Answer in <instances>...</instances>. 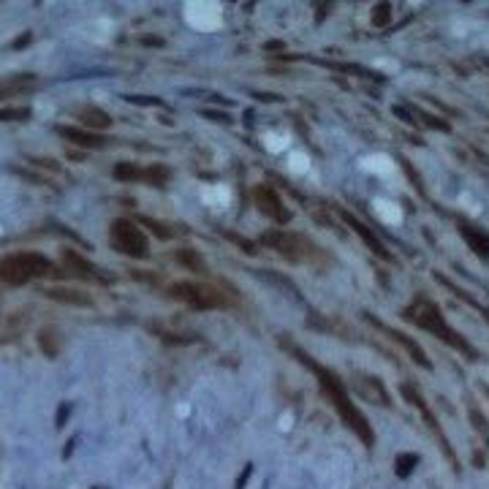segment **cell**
<instances>
[{
    "label": "cell",
    "instance_id": "1",
    "mask_svg": "<svg viewBox=\"0 0 489 489\" xmlns=\"http://www.w3.org/2000/svg\"><path fill=\"white\" fill-rule=\"evenodd\" d=\"M288 346V351L302 362V365L310 367V372L315 375V381H318V386H321V394H324L326 400L332 403V408L337 410V416H340V422L346 424L362 443H365L367 448H372L375 446V432H372V427H370V422L365 419V413L359 410V408L353 405V400L348 397V386L332 372V370H326L321 362H315L310 353H305L302 348H296V346H291V343H285Z\"/></svg>",
    "mask_w": 489,
    "mask_h": 489
},
{
    "label": "cell",
    "instance_id": "2",
    "mask_svg": "<svg viewBox=\"0 0 489 489\" xmlns=\"http://www.w3.org/2000/svg\"><path fill=\"white\" fill-rule=\"evenodd\" d=\"M403 315H405L408 321H413L419 329H424L427 334L438 337L441 343L457 348V351L465 353L468 359H476V351L470 348V343L459 334V332H454V329L448 326L446 315L441 313V307L435 305V302H429V299H416L413 305H408L405 310H403Z\"/></svg>",
    "mask_w": 489,
    "mask_h": 489
},
{
    "label": "cell",
    "instance_id": "3",
    "mask_svg": "<svg viewBox=\"0 0 489 489\" xmlns=\"http://www.w3.org/2000/svg\"><path fill=\"white\" fill-rule=\"evenodd\" d=\"M55 275H58V266L44 253L22 250V253H11V256L0 259V283L3 285H25L39 278H55Z\"/></svg>",
    "mask_w": 489,
    "mask_h": 489
},
{
    "label": "cell",
    "instance_id": "4",
    "mask_svg": "<svg viewBox=\"0 0 489 489\" xmlns=\"http://www.w3.org/2000/svg\"><path fill=\"white\" fill-rule=\"evenodd\" d=\"M261 244L285 256L294 264H321L326 259V253L321 247H315L310 240H305L302 234H294V231H264L261 234Z\"/></svg>",
    "mask_w": 489,
    "mask_h": 489
},
{
    "label": "cell",
    "instance_id": "5",
    "mask_svg": "<svg viewBox=\"0 0 489 489\" xmlns=\"http://www.w3.org/2000/svg\"><path fill=\"white\" fill-rule=\"evenodd\" d=\"M166 294L183 305L193 307V310H223V307H231V296L223 294L221 288L209 283H202V280H180V283H171L166 288Z\"/></svg>",
    "mask_w": 489,
    "mask_h": 489
},
{
    "label": "cell",
    "instance_id": "6",
    "mask_svg": "<svg viewBox=\"0 0 489 489\" xmlns=\"http://www.w3.org/2000/svg\"><path fill=\"white\" fill-rule=\"evenodd\" d=\"M109 242L115 250H120L122 256L131 259H144L150 253V240L142 231V226L128 221V218H117L109 226Z\"/></svg>",
    "mask_w": 489,
    "mask_h": 489
},
{
    "label": "cell",
    "instance_id": "7",
    "mask_svg": "<svg viewBox=\"0 0 489 489\" xmlns=\"http://www.w3.org/2000/svg\"><path fill=\"white\" fill-rule=\"evenodd\" d=\"M400 391H403V397H405L408 403H410V405H413L416 410H419V413H422L424 424H427L429 432L435 435V441L441 443L443 454L448 457V462H451V465H457V459H454V451H451V446H448V441H446V435H443V429H441V422H438V419H435V413L429 410V405L424 403V397L419 394V389H413L410 384H403V386H400Z\"/></svg>",
    "mask_w": 489,
    "mask_h": 489
},
{
    "label": "cell",
    "instance_id": "8",
    "mask_svg": "<svg viewBox=\"0 0 489 489\" xmlns=\"http://www.w3.org/2000/svg\"><path fill=\"white\" fill-rule=\"evenodd\" d=\"M253 202H256V207H259V212L266 215L269 221H275V223H285V221H291L288 207L283 204L280 193H278L272 185H256V188H253Z\"/></svg>",
    "mask_w": 489,
    "mask_h": 489
},
{
    "label": "cell",
    "instance_id": "9",
    "mask_svg": "<svg viewBox=\"0 0 489 489\" xmlns=\"http://www.w3.org/2000/svg\"><path fill=\"white\" fill-rule=\"evenodd\" d=\"M351 386L356 389L365 400L370 403H375V405H384L389 408L391 405V400H389V391L386 386L375 378V375H367V372H353V378H351Z\"/></svg>",
    "mask_w": 489,
    "mask_h": 489
},
{
    "label": "cell",
    "instance_id": "10",
    "mask_svg": "<svg viewBox=\"0 0 489 489\" xmlns=\"http://www.w3.org/2000/svg\"><path fill=\"white\" fill-rule=\"evenodd\" d=\"M65 142L77 144V147H84V150H103L106 147V139L96 131H87V128H77V125H58L55 128Z\"/></svg>",
    "mask_w": 489,
    "mask_h": 489
},
{
    "label": "cell",
    "instance_id": "11",
    "mask_svg": "<svg viewBox=\"0 0 489 489\" xmlns=\"http://www.w3.org/2000/svg\"><path fill=\"white\" fill-rule=\"evenodd\" d=\"M63 256V266L71 272V275H79L82 280H96V283H106V278H103L101 272L96 269V266L90 264L84 256H79V253H74V250H63L60 253Z\"/></svg>",
    "mask_w": 489,
    "mask_h": 489
},
{
    "label": "cell",
    "instance_id": "12",
    "mask_svg": "<svg viewBox=\"0 0 489 489\" xmlns=\"http://www.w3.org/2000/svg\"><path fill=\"white\" fill-rule=\"evenodd\" d=\"M367 318H370L372 324L378 326V329H381L384 334H389L391 340H397L400 346L405 348L408 353H410V359H416V365H419V367H424V370H429V367H432V365H429V359H427V353H424L422 348L416 346V343H413L410 337H405V334H403V332H397V329H389V326H384V324H381V321H378V318H372V315H367Z\"/></svg>",
    "mask_w": 489,
    "mask_h": 489
},
{
    "label": "cell",
    "instance_id": "13",
    "mask_svg": "<svg viewBox=\"0 0 489 489\" xmlns=\"http://www.w3.org/2000/svg\"><path fill=\"white\" fill-rule=\"evenodd\" d=\"M340 218H343V221H346V223L351 226V228H353V231H356L359 237H362V242H365L367 247H370V250L375 253V256H381V259H386V261L391 259V256H389V250L384 247V242H381V240L375 237V231H372V228H367L362 221H356V218H353L351 212H340Z\"/></svg>",
    "mask_w": 489,
    "mask_h": 489
},
{
    "label": "cell",
    "instance_id": "14",
    "mask_svg": "<svg viewBox=\"0 0 489 489\" xmlns=\"http://www.w3.org/2000/svg\"><path fill=\"white\" fill-rule=\"evenodd\" d=\"M459 228V234H462V240L468 242V247L473 253H478L481 259H489V234L487 231H481V228H476V226H468V223H457Z\"/></svg>",
    "mask_w": 489,
    "mask_h": 489
},
{
    "label": "cell",
    "instance_id": "15",
    "mask_svg": "<svg viewBox=\"0 0 489 489\" xmlns=\"http://www.w3.org/2000/svg\"><path fill=\"white\" fill-rule=\"evenodd\" d=\"M33 87H36V77H33V74L0 79V101H8V98H17L22 93H30Z\"/></svg>",
    "mask_w": 489,
    "mask_h": 489
},
{
    "label": "cell",
    "instance_id": "16",
    "mask_svg": "<svg viewBox=\"0 0 489 489\" xmlns=\"http://www.w3.org/2000/svg\"><path fill=\"white\" fill-rule=\"evenodd\" d=\"M77 120L90 131H106V128H112V117L103 112V109H98V106H82V109H77Z\"/></svg>",
    "mask_w": 489,
    "mask_h": 489
},
{
    "label": "cell",
    "instance_id": "17",
    "mask_svg": "<svg viewBox=\"0 0 489 489\" xmlns=\"http://www.w3.org/2000/svg\"><path fill=\"white\" fill-rule=\"evenodd\" d=\"M44 296L60 302V305H74V307H90L93 299L82 291H74V288H44Z\"/></svg>",
    "mask_w": 489,
    "mask_h": 489
},
{
    "label": "cell",
    "instance_id": "18",
    "mask_svg": "<svg viewBox=\"0 0 489 489\" xmlns=\"http://www.w3.org/2000/svg\"><path fill=\"white\" fill-rule=\"evenodd\" d=\"M60 332L55 329V326H44L39 332V348L44 356H49V359H55L58 353H60Z\"/></svg>",
    "mask_w": 489,
    "mask_h": 489
},
{
    "label": "cell",
    "instance_id": "19",
    "mask_svg": "<svg viewBox=\"0 0 489 489\" xmlns=\"http://www.w3.org/2000/svg\"><path fill=\"white\" fill-rule=\"evenodd\" d=\"M142 174L144 166H139V163H117L112 169V177L120 183H142Z\"/></svg>",
    "mask_w": 489,
    "mask_h": 489
},
{
    "label": "cell",
    "instance_id": "20",
    "mask_svg": "<svg viewBox=\"0 0 489 489\" xmlns=\"http://www.w3.org/2000/svg\"><path fill=\"white\" fill-rule=\"evenodd\" d=\"M169 177H171L169 166H163V163H152V166H144L142 183L155 185V188H163V185L169 183Z\"/></svg>",
    "mask_w": 489,
    "mask_h": 489
},
{
    "label": "cell",
    "instance_id": "21",
    "mask_svg": "<svg viewBox=\"0 0 489 489\" xmlns=\"http://www.w3.org/2000/svg\"><path fill=\"white\" fill-rule=\"evenodd\" d=\"M174 261L188 266L190 272H207V266H204V261L199 259V253H193V250H180V253H174Z\"/></svg>",
    "mask_w": 489,
    "mask_h": 489
},
{
    "label": "cell",
    "instance_id": "22",
    "mask_svg": "<svg viewBox=\"0 0 489 489\" xmlns=\"http://www.w3.org/2000/svg\"><path fill=\"white\" fill-rule=\"evenodd\" d=\"M419 465V457L416 454H400L397 459H394V473L400 476V478H408L413 470Z\"/></svg>",
    "mask_w": 489,
    "mask_h": 489
},
{
    "label": "cell",
    "instance_id": "23",
    "mask_svg": "<svg viewBox=\"0 0 489 489\" xmlns=\"http://www.w3.org/2000/svg\"><path fill=\"white\" fill-rule=\"evenodd\" d=\"M30 120V109L27 106H6L0 109V122H25Z\"/></svg>",
    "mask_w": 489,
    "mask_h": 489
},
{
    "label": "cell",
    "instance_id": "24",
    "mask_svg": "<svg viewBox=\"0 0 489 489\" xmlns=\"http://www.w3.org/2000/svg\"><path fill=\"white\" fill-rule=\"evenodd\" d=\"M370 17H372V25H375V27H386V25H391V3H375Z\"/></svg>",
    "mask_w": 489,
    "mask_h": 489
},
{
    "label": "cell",
    "instance_id": "25",
    "mask_svg": "<svg viewBox=\"0 0 489 489\" xmlns=\"http://www.w3.org/2000/svg\"><path fill=\"white\" fill-rule=\"evenodd\" d=\"M68 416H71V405H68V403H63V405H58V416H55V427H58V429L65 427Z\"/></svg>",
    "mask_w": 489,
    "mask_h": 489
},
{
    "label": "cell",
    "instance_id": "26",
    "mask_svg": "<svg viewBox=\"0 0 489 489\" xmlns=\"http://www.w3.org/2000/svg\"><path fill=\"white\" fill-rule=\"evenodd\" d=\"M250 476H253V465L247 462V465H244V470H242V476L237 478V487H234V489H244V484H247V478H250Z\"/></svg>",
    "mask_w": 489,
    "mask_h": 489
},
{
    "label": "cell",
    "instance_id": "27",
    "mask_svg": "<svg viewBox=\"0 0 489 489\" xmlns=\"http://www.w3.org/2000/svg\"><path fill=\"white\" fill-rule=\"evenodd\" d=\"M147 226H150V228H152V231H155V234H158L161 240H169V237H171V231H169L166 226H161V223H152V221H147Z\"/></svg>",
    "mask_w": 489,
    "mask_h": 489
},
{
    "label": "cell",
    "instance_id": "28",
    "mask_svg": "<svg viewBox=\"0 0 489 489\" xmlns=\"http://www.w3.org/2000/svg\"><path fill=\"white\" fill-rule=\"evenodd\" d=\"M204 117H209V120H221V122H231L228 115H221V112H204Z\"/></svg>",
    "mask_w": 489,
    "mask_h": 489
},
{
    "label": "cell",
    "instance_id": "29",
    "mask_svg": "<svg viewBox=\"0 0 489 489\" xmlns=\"http://www.w3.org/2000/svg\"><path fill=\"white\" fill-rule=\"evenodd\" d=\"M74 446H77V438H71V441H68V446L63 448V457H71V454H74Z\"/></svg>",
    "mask_w": 489,
    "mask_h": 489
},
{
    "label": "cell",
    "instance_id": "30",
    "mask_svg": "<svg viewBox=\"0 0 489 489\" xmlns=\"http://www.w3.org/2000/svg\"><path fill=\"white\" fill-rule=\"evenodd\" d=\"M96 489H101V487H96Z\"/></svg>",
    "mask_w": 489,
    "mask_h": 489
}]
</instances>
